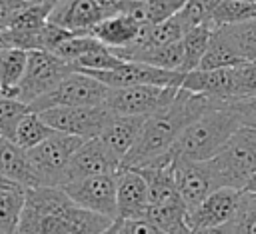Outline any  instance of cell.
<instances>
[{"instance_id":"6da1fadb","label":"cell","mask_w":256,"mask_h":234,"mask_svg":"<svg viewBox=\"0 0 256 234\" xmlns=\"http://www.w3.org/2000/svg\"><path fill=\"white\" fill-rule=\"evenodd\" d=\"M112 222L74 204L62 188L38 186L26 190L16 234H100Z\"/></svg>"},{"instance_id":"7a4b0ae2","label":"cell","mask_w":256,"mask_h":234,"mask_svg":"<svg viewBox=\"0 0 256 234\" xmlns=\"http://www.w3.org/2000/svg\"><path fill=\"white\" fill-rule=\"evenodd\" d=\"M212 106L216 104L208 98L178 88L174 100L168 106L146 118L136 146L124 158L120 168H142L156 158L168 154L180 134Z\"/></svg>"},{"instance_id":"3957f363","label":"cell","mask_w":256,"mask_h":234,"mask_svg":"<svg viewBox=\"0 0 256 234\" xmlns=\"http://www.w3.org/2000/svg\"><path fill=\"white\" fill-rule=\"evenodd\" d=\"M240 128L242 122L230 104H216L180 134L168 154L172 160L182 158L192 162H206L214 158Z\"/></svg>"},{"instance_id":"277c9868","label":"cell","mask_w":256,"mask_h":234,"mask_svg":"<svg viewBox=\"0 0 256 234\" xmlns=\"http://www.w3.org/2000/svg\"><path fill=\"white\" fill-rule=\"evenodd\" d=\"M206 166L216 190L232 188L242 192L246 180L256 172V130L242 126L214 158L206 160Z\"/></svg>"},{"instance_id":"5b68a950","label":"cell","mask_w":256,"mask_h":234,"mask_svg":"<svg viewBox=\"0 0 256 234\" xmlns=\"http://www.w3.org/2000/svg\"><path fill=\"white\" fill-rule=\"evenodd\" d=\"M82 142L84 140L78 136L54 132L42 144L34 146L32 150H26L40 186L62 188L66 184L70 160L74 152L82 146Z\"/></svg>"},{"instance_id":"8992f818","label":"cell","mask_w":256,"mask_h":234,"mask_svg":"<svg viewBox=\"0 0 256 234\" xmlns=\"http://www.w3.org/2000/svg\"><path fill=\"white\" fill-rule=\"evenodd\" d=\"M72 72H76V68L70 62L58 58L56 54H50L44 50H32V52H28L26 70L16 88L14 98H18L30 106L38 98L52 92Z\"/></svg>"},{"instance_id":"52a82bcc","label":"cell","mask_w":256,"mask_h":234,"mask_svg":"<svg viewBox=\"0 0 256 234\" xmlns=\"http://www.w3.org/2000/svg\"><path fill=\"white\" fill-rule=\"evenodd\" d=\"M110 88L100 80L76 70L66 76L52 92L30 104L32 112H42L58 106H104Z\"/></svg>"},{"instance_id":"ba28073f","label":"cell","mask_w":256,"mask_h":234,"mask_svg":"<svg viewBox=\"0 0 256 234\" xmlns=\"http://www.w3.org/2000/svg\"><path fill=\"white\" fill-rule=\"evenodd\" d=\"M38 114L54 132L78 136L82 140L98 138L112 118V112L106 106H58Z\"/></svg>"},{"instance_id":"9c48e42d","label":"cell","mask_w":256,"mask_h":234,"mask_svg":"<svg viewBox=\"0 0 256 234\" xmlns=\"http://www.w3.org/2000/svg\"><path fill=\"white\" fill-rule=\"evenodd\" d=\"M178 88L174 86H128V88H110V94L104 106L112 114L122 116H152L164 106H168Z\"/></svg>"},{"instance_id":"30bf717a","label":"cell","mask_w":256,"mask_h":234,"mask_svg":"<svg viewBox=\"0 0 256 234\" xmlns=\"http://www.w3.org/2000/svg\"><path fill=\"white\" fill-rule=\"evenodd\" d=\"M52 6H34L0 18V48H18L24 52L42 50V30Z\"/></svg>"},{"instance_id":"8fae6325","label":"cell","mask_w":256,"mask_h":234,"mask_svg":"<svg viewBox=\"0 0 256 234\" xmlns=\"http://www.w3.org/2000/svg\"><path fill=\"white\" fill-rule=\"evenodd\" d=\"M84 74L100 80L108 88H128V86H140V84L180 88L186 76L184 72H178V70H164V68H156L150 64L126 62V60H122L112 70H88Z\"/></svg>"},{"instance_id":"7c38bea8","label":"cell","mask_w":256,"mask_h":234,"mask_svg":"<svg viewBox=\"0 0 256 234\" xmlns=\"http://www.w3.org/2000/svg\"><path fill=\"white\" fill-rule=\"evenodd\" d=\"M116 14L118 0H62L52 8L48 20L74 34H92L102 20Z\"/></svg>"},{"instance_id":"4fadbf2b","label":"cell","mask_w":256,"mask_h":234,"mask_svg":"<svg viewBox=\"0 0 256 234\" xmlns=\"http://www.w3.org/2000/svg\"><path fill=\"white\" fill-rule=\"evenodd\" d=\"M116 174H98V176L72 180V182L64 184L62 190L80 208H84L92 214L110 218V220H118V214H116Z\"/></svg>"},{"instance_id":"5bb4252c","label":"cell","mask_w":256,"mask_h":234,"mask_svg":"<svg viewBox=\"0 0 256 234\" xmlns=\"http://www.w3.org/2000/svg\"><path fill=\"white\" fill-rule=\"evenodd\" d=\"M240 190L232 188H218L212 194H208L198 206L188 210V226L190 230H202V228H214L234 222L238 204H240Z\"/></svg>"},{"instance_id":"9a60e30c","label":"cell","mask_w":256,"mask_h":234,"mask_svg":"<svg viewBox=\"0 0 256 234\" xmlns=\"http://www.w3.org/2000/svg\"><path fill=\"white\" fill-rule=\"evenodd\" d=\"M172 172H174V184H176L178 196L186 204L188 210L198 206L208 194H212L216 190L206 162H192V160L174 158L172 160Z\"/></svg>"},{"instance_id":"2e32d148","label":"cell","mask_w":256,"mask_h":234,"mask_svg":"<svg viewBox=\"0 0 256 234\" xmlns=\"http://www.w3.org/2000/svg\"><path fill=\"white\" fill-rule=\"evenodd\" d=\"M148 210V188L134 168H120L116 174V214L118 220H144Z\"/></svg>"},{"instance_id":"e0dca14e","label":"cell","mask_w":256,"mask_h":234,"mask_svg":"<svg viewBox=\"0 0 256 234\" xmlns=\"http://www.w3.org/2000/svg\"><path fill=\"white\" fill-rule=\"evenodd\" d=\"M120 170V162L106 150V146L98 140H84L82 146L74 152L70 166H68V182L98 176V174H116Z\"/></svg>"},{"instance_id":"ac0fdd59","label":"cell","mask_w":256,"mask_h":234,"mask_svg":"<svg viewBox=\"0 0 256 234\" xmlns=\"http://www.w3.org/2000/svg\"><path fill=\"white\" fill-rule=\"evenodd\" d=\"M188 92L200 94L214 104L234 102V74L232 68L218 70H192L186 72L182 86Z\"/></svg>"},{"instance_id":"d6986e66","label":"cell","mask_w":256,"mask_h":234,"mask_svg":"<svg viewBox=\"0 0 256 234\" xmlns=\"http://www.w3.org/2000/svg\"><path fill=\"white\" fill-rule=\"evenodd\" d=\"M146 116H122V114H112V118L108 120V124L104 126V130L100 132L98 140L106 146V150L120 162H124V158L132 152V148L136 146L142 128H144Z\"/></svg>"},{"instance_id":"ffe728a7","label":"cell","mask_w":256,"mask_h":234,"mask_svg":"<svg viewBox=\"0 0 256 234\" xmlns=\"http://www.w3.org/2000/svg\"><path fill=\"white\" fill-rule=\"evenodd\" d=\"M0 174L12 180L14 184L22 186L24 190L40 186L36 172L30 164L28 152L22 150L12 140L2 138V136H0Z\"/></svg>"},{"instance_id":"44dd1931","label":"cell","mask_w":256,"mask_h":234,"mask_svg":"<svg viewBox=\"0 0 256 234\" xmlns=\"http://www.w3.org/2000/svg\"><path fill=\"white\" fill-rule=\"evenodd\" d=\"M142 26L144 24H140L128 14H116L102 20L92 30V36L110 50H122V48H128L138 38Z\"/></svg>"},{"instance_id":"7402d4cb","label":"cell","mask_w":256,"mask_h":234,"mask_svg":"<svg viewBox=\"0 0 256 234\" xmlns=\"http://www.w3.org/2000/svg\"><path fill=\"white\" fill-rule=\"evenodd\" d=\"M144 220L164 234H192L188 226V208L182 200L150 204Z\"/></svg>"},{"instance_id":"603a6c76","label":"cell","mask_w":256,"mask_h":234,"mask_svg":"<svg viewBox=\"0 0 256 234\" xmlns=\"http://www.w3.org/2000/svg\"><path fill=\"white\" fill-rule=\"evenodd\" d=\"M246 60L236 50L234 42L226 34L224 28H214L210 44L200 60V66L196 70H218V68H234L244 64Z\"/></svg>"},{"instance_id":"cb8c5ba5","label":"cell","mask_w":256,"mask_h":234,"mask_svg":"<svg viewBox=\"0 0 256 234\" xmlns=\"http://www.w3.org/2000/svg\"><path fill=\"white\" fill-rule=\"evenodd\" d=\"M28 52L18 48H0V92L2 96H16V88L26 70Z\"/></svg>"},{"instance_id":"d4e9b609","label":"cell","mask_w":256,"mask_h":234,"mask_svg":"<svg viewBox=\"0 0 256 234\" xmlns=\"http://www.w3.org/2000/svg\"><path fill=\"white\" fill-rule=\"evenodd\" d=\"M252 20H256V4L250 0H218L210 16L214 28L246 24Z\"/></svg>"},{"instance_id":"484cf974","label":"cell","mask_w":256,"mask_h":234,"mask_svg":"<svg viewBox=\"0 0 256 234\" xmlns=\"http://www.w3.org/2000/svg\"><path fill=\"white\" fill-rule=\"evenodd\" d=\"M212 32L214 28L210 24H202V26H196V28H190L184 38H182V50H184V56H182V72H192L200 66V60L210 44V38H212Z\"/></svg>"},{"instance_id":"4316f807","label":"cell","mask_w":256,"mask_h":234,"mask_svg":"<svg viewBox=\"0 0 256 234\" xmlns=\"http://www.w3.org/2000/svg\"><path fill=\"white\" fill-rule=\"evenodd\" d=\"M182 56H184V50H182V40H180V42H174L168 46L146 48L136 54H130L126 58V62H142V64H150L156 68L182 72Z\"/></svg>"},{"instance_id":"83f0119b","label":"cell","mask_w":256,"mask_h":234,"mask_svg":"<svg viewBox=\"0 0 256 234\" xmlns=\"http://www.w3.org/2000/svg\"><path fill=\"white\" fill-rule=\"evenodd\" d=\"M26 204L24 188L0 190V234H16Z\"/></svg>"},{"instance_id":"f1b7e54d","label":"cell","mask_w":256,"mask_h":234,"mask_svg":"<svg viewBox=\"0 0 256 234\" xmlns=\"http://www.w3.org/2000/svg\"><path fill=\"white\" fill-rule=\"evenodd\" d=\"M54 134V130L42 120V116L38 112H28L22 122L16 128L14 134V144H18L22 150H32L34 146L42 144L46 138H50Z\"/></svg>"},{"instance_id":"f546056e","label":"cell","mask_w":256,"mask_h":234,"mask_svg":"<svg viewBox=\"0 0 256 234\" xmlns=\"http://www.w3.org/2000/svg\"><path fill=\"white\" fill-rule=\"evenodd\" d=\"M28 112L32 110L26 102L18 98H10V96H0V136L14 140L16 128Z\"/></svg>"},{"instance_id":"4dcf8cb0","label":"cell","mask_w":256,"mask_h":234,"mask_svg":"<svg viewBox=\"0 0 256 234\" xmlns=\"http://www.w3.org/2000/svg\"><path fill=\"white\" fill-rule=\"evenodd\" d=\"M226 30L236 50L246 62H256V20L236 26H220Z\"/></svg>"},{"instance_id":"1f68e13d","label":"cell","mask_w":256,"mask_h":234,"mask_svg":"<svg viewBox=\"0 0 256 234\" xmlns=\"http://www.w3.org/2000/svg\"><path fill=\"white\" fill-rule=\"evenodd\" d=\"M104 44L100 42V40H96L92 34H78V36H72V38H68L66 42H62L58 48H56V56L58 58H62V60H66V62H70V64H74V62H78L82 56H86V54H90V52H94V50H100Z\"/></svg>"},{"instance_id":"d6a6232c","label":"cell","mask_w":256,"mask_h":234,"mask_svg":"<svg viewBox=\"0 0 256 234\" xmlns=\"http://www.w3.org/2000/svg\"><path fill=\"white\" fill-rule=\"evenodd\" d=\"M234 74V102L256 96V62H244L232 68Z\"/></svg>"},{"instance_id":"836d02e7","label":"cell","mask_w":256,"mask_h":234,"mask_svg":"<svg viewBox=\"0 0 256 234\" xmlns=\"http://www.w3.org/2000/svg\"><path fill=\"white\" fill-rule=\"evenodd\" d=\"M232 228L234 234H256V196L242 192Z\"/></svg>"},{"instance_id":"e575fe53","label":"cell","mask_w":256,"mask_h":234,"mask_svg":"<svg viewBox=\"0 0 256 234\" xmlns=\"http://www.w3.org/2000/svg\"><path fill=\"white\" fill-rule=\"evenodd\" d=\"M184 4H186V0H144L146 24L154 26V24H160V22L176 16Z\"/></svg>"},{"instance_id":"d590c367","label":"cell","mask_w":256,"mask_h":234,"mask_svg":"<svg viewBox=\"0 0 256 234\" xmlns=\"http://www.w3.org/2000/svg\"><path fill=\"white\" fill-rule=\"evenodd\" d=\"M230 108L238 114V118H240L244 128H254L256 130V96L254 98H246V100L230 102Z\"/></svg>"},{"instance_id":"8d00e7d4","label":"cell","mask_w":256,"mask_h":234,"mask_svg":"<svg viewBox=\"0 0 256 234\" xmlns=\"http://www.w3.org/2000/svg\"><path fill=\"white\" fill-rule=\"evenodd\" d=\"M116 234H164L146 220H120Z\"/></svg>"},{"instance_id":"74e56055","label":"cell","mask_w":256,"mask_h":234,"mask_svg":"<svg viewBox=\"0 0 256 234\" xmlns=\"http://www.w3.org/2000/svg\"><path fill=\"white\" fill-rule=\"evenodd\" d=\"M34 6H50L48 0H0L2 14H14L20 10H28Z\"/></svg>"},{"instance_id":"f35d334b","label":"cell","mask_w":256,"mask_h":234,"mask_svg":"<svg viewBox=\"0 0 256 234\" xmlns=\"http://www.w3.org/2000/svg\"><path fill=\"white\" fill-rule=\"evenodd\" d=\"M192 234H234L232 222L224 224V226H214V228H202V230H194Z\"/></svg>"},{"instance_id":"ab89813d","label":"cell","mask_w":256,"mask_h":234,"mask_svg":"<svg viewBox=\"0 0 256 234\" xmlns=\"http://www.w3.org/2000/svg\"><path fill=\"white\" fill-rule=\"evenodd\" d=\"M242 192H244V194H252V196H256V172L246 180V184H244Z\"/></svg>"},{"instance_id":"60d3db41","label":"cell","mask_w":256,"mask_h":234,"mask_svg":"<svg viewBox=\"0 0 256 234\" xmlns=\"http://www.w3.org/2000/svg\"><path fill=\"white\" fill-rule=\"evenodd\" d=\"M10 188H22V186L14 184L12 180H8L6 176H2V174H0V190H10Z\"/></svg>"},{"instance_id":"b9f144b4","label":"cell","mask_w":256,"mask_h":234,"mask_svg":"<svg viewBox=\"0 0 256 234\" xmlns=\"http://www.w3.org/2000/svg\"><path fill=\"white\" fill-rule=\"evenodd\" d=\"M118 224H120V220H114L104 232H100V234H116V230H118Z\"/></svg>"},{"instance_id":"7bdbcfd3","label":"cell","mask_w":256,"mask_h":234,"mask_svg":"<svg viewBox=\"0 0 256 234\" xmlns=\"http://www.w3.org/2000/svg\"><path fill=\"white\" fill-rule=\"evenodd\" d=\"M60 2H62V0H48V4H50V6H52V8H54V6H56V4H60Z\"/></svg>"},{"instance_id":"ee69618b","label":"cell","mask_w":256,"mask_h":234,"mask_svg":"<svg viewBox=\"0 0 256 234\" xmlns=\"http://www.w3.org/2000/svg\"><path fill=\"white\" fill-rule=\"evenodd\" d=\"M250 2H254V4H256V0H250Z\"/></svg>"},{"instance_id":"f6af8a7d","label":"cell","mask_w":256,"mask_h":234,"mask_svg":"<svg viewBox=\"0 0 256 234\" xmlns=\"http://www.w3.org/2000/svg\"><path fill=\"white\" fill-rule=\"evenodd\" d=\"M0 18H2V10H0Z\"/></svg>"},{"instance_id":"bcb514c9","label":"cell","mask_w":256,"mask_h":234,"mask_svg":"<svg viewBox=\"0 0 256 234\" xmlns=\"http://www.w3.org/2000/svg\"><path fill=\"white\" fill-rule=\"evenodd\" d=\"M138 2H142V0H138Z\"/></svg>"},{"instance_id":"7dc6e473","label":"cell","mask_w":256,"mask_h":234,"mask_svg":"<svg viewBox=\"0 0 256 234\" xmlns=\"http://www.w3.org/2000/svg\"><path fill=\"white\" fill-rule=\"evenodd\" d=\"M0 96H2V92H0Z\"/></svg>"}]
</instances>
